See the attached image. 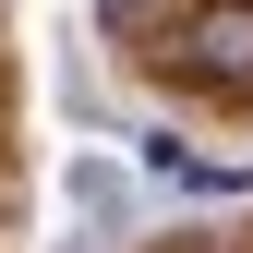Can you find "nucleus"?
<instances>
[{"label":"nucleus","mask_w":253,"mask_h":253,"mask_svg":"<svg viewBox=\"0 0 253 253\" xmlns=\"http://www.w3.org/2000/svg\"><path fill=\"white\" fill-rule=\"evenodd\" d=\"M169 48H181V73H193V84H217V97H253V0H193Z\"/></svg>","instance_id":"1"}]
</instances>
